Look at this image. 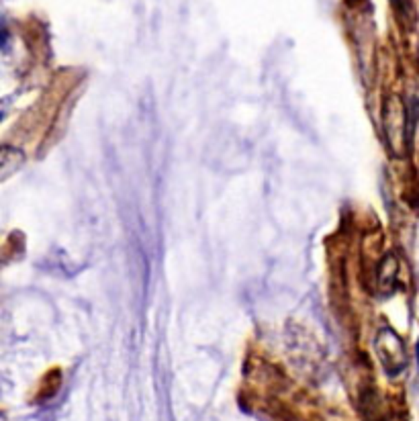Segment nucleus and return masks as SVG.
I'll return each instance as SVG.
<instances>
[{
  "instance_id": "f257e3e1",
  "label": "nucleus",
  "mask_w": 419,
  "mask_h": 421,
  "mask_svg": "<svg viewBox=\"0 0 419 421\" xmlns=\"http://www.w3.org/2000/svg\"><path fill=\"white\" fill-rule=\"evenodd\" d=\"M409 117L401 96L391 94L385 99L382 105V131L393 156L401 158L407 154L409 147Z\"/></svg>"
},
{
  "instance_id": "f03ea898",
  "label": "nucleus",
  "mask_w": 419,
  "mask_h": 421,
  "mask_svg": "<svg viewBox=\"0 0 419 421\" xmlns=\"http://www.w3.org/2000/svg\"><path fill=\"white\" fill-rule=\"evenodd\" d=\"M374 348H376V356L382 364V368L395 376L399 372L405 370L407 366V350H405V344L403 340L389 327H382L374 340Z\"/></svg>"
},
{
  "instance_id": "7ed1b4c3",
  "label": "nucleus",
  "mask_w": 419,
  "mask_h": 421,
  "mask_svg": "<svg viewBox=\"0 0 419 421\" xmlns=\"http://www.w3.org/2000/svg\"><path fill=\"white\" fill-rule=\"evenodd\" d=\"M418 360H419V342H418Z\"/></svg>"
}]
</instances>
